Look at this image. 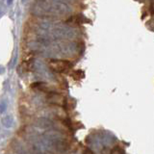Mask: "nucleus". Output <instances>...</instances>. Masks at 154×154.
Wrapping results in <instances>:
<instances>
[{
  "instance_id": "39448f33",
  "label": "nucleus",
  "mask_w": 154,
  "mask_h": 154,
  "mask_svg": "<svg viewBox=\"0 0 154 154\" xmlns=\"http://www.w3.org/2000/svg\"><path fill=\"white\" fill-rule=\"evenodd\" d=\"M110 154H125V152H124V150L122 148H120V147H119V146H116L112 151H111V153Z\"/></svg>"
},
{
  "instance_id": "f257e3e1",
  "label": "nucleus",
  "mask_w": 154,
  "mask_h": 154,
  "mask_svg": "<svg viewBox=\"0 0 154 154\" xmlns=\"http://www.w3.org/2000/svg\"><path fill=\"white\" fill-rule=\"evenodd\" d=\"M48 66L53 71L58 72V73H63V72L69 71L72 67V64L66 60H50L48 62Z\"/></svg>"
},
{
  "instance_id": "f03ea898",
  "label": "nucleus",
  "mask_w": 154,
  "mask_h": 154,
  "mask_svg": "<svg viewBox=\"0 0 154 154\" xmlns=\"http://www.w3.org/2000/svg\"><path fill=\"white\" fill-rule=\"evenodd\" d=\"M46 100H47V102H49L53 105L62 106V107H66V99L65 96L62 95L59 93H55V91L47 94Z\"/></svg>"
},
{
  "instance_id": "20e7f679",
  "label": "nucleus",
  "mask_w": 154,
  "mask_h": 154,
  "mask_svg": "<svg viewBox=\"0 0 154 154\" xmlns=\"http://www.w3.org/2000/svg\"><path fill=\"white\" fill-rule=\"evenodd\" d=\"M71 76H72V78L75 79V80H80V79H83L85 77V73H84L83 70L78 69V70L72 71L71 72Z\"/></svg>"
},
{
  "instance_id": "7ed1b4c3",
  "label": "nucleus",
  "mask_w": 154,
  "mask_h": 154,
  "mask_svg": "<svg viewBox=\"0 0 154 154\" xmlns=\"http://www.w3.org/2000/svg\"><path fill=\"white\" fill-rule=\"evenodd\" d=\"M88 19H87L86 17H84L82 14H77V16H74L73 17H71L69 19V21H72V22H74V23H85ZM90 21V20H88Z\"/></svg>"
},
{
  "instance_id": "423d86ee",
  "label": "nucleus",
  "mask_w": 154,
  "mask_h": 154,
  "mask_svg": "<svg viewBox=\"0 0 154 154\" xmlns=\"http://www.w3.org/2000/svg\"><path fill=\"white\" fill-rule=\"evenodd\" d=\"M84 154H94L93 151L91 150V149H89V148H86L85 150H84Z\"/></svg>"
}]
</instances>
